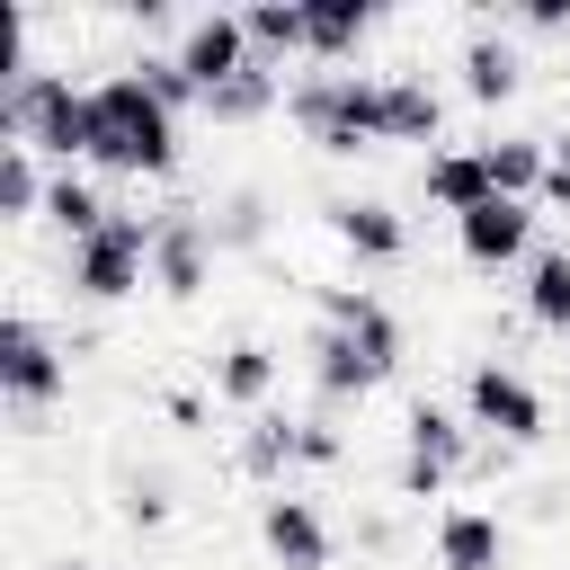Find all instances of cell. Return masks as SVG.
<instances>
[{"label":"cell","mask_w":570,"mask_h":570,"mask_svg":"<svg viewBox=\"0 0 570 570\" xmlns=\"http://www.w3.org/2000/svg\"><path fill=\"white\" fill-rule=\"evenodd\" d=\"M285 125L330 160L374 151L383 142V71H303L285 89Z\"/></svg>","instance_id":"cell-3"},{"label":"cell","mask_w":570,"mask_h":570,"mask_svg":"<svg viewBox=\"0 0 570 570\" xmlns=\"http://www.w3.org/2000/svg\"><path fill=\"white\" fill-rule=\"evenodd\" d=\"M125 27H142V36H160V27H169V9H160V0H134V9H125Z\"/></svg>","instance_id":"cell-34"},{"label":"cell","mask_w":570,"mask_h":570,"mask_svg":"<svg viewBox=\"0 0 570 570\" xmlns=\"http://www.w3.org/2000/svg\"><path fill=\"white\" fill-rule=\"evenodd\" d=\"M419 196H428L445 223H463L472 205H490L499 187H490V160H481V142H445V151H428V160H419Z\"/></svg>","instance_id":"cell-20"},{"label":"cell","mask_w":570,"mask_h":570,"mask_svg":"<svg viewBox=\"0 0 570 570\" xmlns=\"http://www.w3.org/2000/svg\"><path fill=\"white\" fill-rule=\"evenodd\" d=\"M240 36H249V53H258L267 71H285V62L303 53V0H249V9H240Z\"/></svg>","instance_id":"cell-26"},{"label":"cell","mask_w":570,"mask_h":570,"mask_svg":"<svg viewBox=\"0 0 570 570\" xmlns=\"http://www.w3.org/2000/svg\"><path fill=\"white\" fill-rule=\"evenodd\" d=\"M169 53H178V71L196 80V98H214L232 71H249V62H258V53H249V36H240V9H196V18L178 27V45H169Z\"/></svg>","instance_id":"cell-13"},{"label":"cell","mask_w":570,"mask_h":570,"mask_svg":"<svg viewBox=\"0 0 570 570\" xmlns=\"http://www.w3.org/2000/svg\"><path fill=\"white\" fill-rule=\"evenodd\" d=\"M62 392H71V347H62L36 312H9V321H0V401H9L18 419H45Z\"/></svg>","instance_id":"cell-7"},{"label":"cell","mask_w":570,"mask_h":570,"mask_svg":"<svg viewBox=\"0 0 570 570\" xmlns=\"http://www.w3.org/2000/svg\"><path fill=\"white\" fill-rule=\"evenodd\" d=\"M481 160H490V187H499V196L534 205V196H543V160H552V134H490V142H481Z\"/></svg>","instance_id":"cell-25"},{"label":"cell","mask_w":570,"mask_h":570,"mask_svg":"<svg viewBox=\"0 0 570 570\" xmlns=\"http://www.w3.org/2000/svg\"><path fill=\"white\" fill-rule=\"evenodd\" d=\"M454 249H463V267H481V276H508V267H525L543 240H534V205H517V196H490V205H472L463 223H454Z\"/></svg>","instance_id":"cell-11"},{"label":"cell","mask_w":570,"mask_h":570,"mask_svg":"<svg viewBox=\"0 0 570 570\" xmlns=\"http://www.w3.org/2000/svg\"><path fill=\"white\" fill-rule=\"evenodd\" d=\"M258 552H267L276 570H330V561H338V525L321 517V499L267 490V499H258Z\"/></svg>","instance_id":"cell-10"},{"label":"cell","mask_w":570,"mask_h":570,"mask_svg":"<svg viewBox=\"0 0 570 570\" xmlns=\"http://www.w3.org/2000/svg\"><path fill=\"white\" fill-rule=\"evenodd\" d=\"M534 205L570 214V134H552V160H543V196H534Z\"/></svg>","instance_id":"cell-32"},{"label":"cell","mask_w":570,"mask_h":570,"mask_svg":"<svg viewBox=\"0 0 570 570\" xmlns=\"http://www.w3.org/2000/svg\"><path fill=\"white\" fill-rule=\"evenodd\" d=\"M383 27V9L374 0H303V62H321V71H347L356 53H365V36Z\"/></svg>","instance_id":"cell-18"},{"label":"cell","mask_w":570,"mask_h":570,"mask_svg":"<svg viewBox=\"0 0 570 570\" xmlns=\"http://www.w3.org/2000/svg\"><path fill=\"white\" fill-rule=\"evenodd\" d=\"M276 107H285V71L249 62V71H232V80H223V89H214V98H205L196 116H205V125H232V134H240V125H267Z\"/></svg>","instance_id":"cell-23"},{"label":"cell","mask_w":570,"mask_h":570,"mask_svg":"<svg viewBox=\"0 0 570 570\" xmlns=\"http://www.w3.org/2000/svg\"><path fill=\"white\" fill-rule=\"evenodd\" d=\"M428 543H436V570H508V517L499 508L454 499V508H436Z\"/></svg>","instance_id":"cell-17"},{"label":"cell","mask_w":570,"mask_h":570,"mask_svg":"<svg viewBox=\"0 0 570 570\" xmlns=\"http://www.w3.org/2000/svg\"><path fill=\"white\" fill-rule=\"evenodd\" d=\"M454 410L472 419V436L481 445H534L543 436V419H552V401H543V383L525 374V365H508V356H472L463 365V392H454Z\"/></svg>","instance_id":"cell-6"},{"label":"cell","mask_w":570,"mask_h":570,"mask_svg":"<svg viewBox=\"0 0 570 570\" xmlns=\"http://www.w3.org/2000/svg\"><path fill=\"white\" fill-rule=\"evenodd\" d=\"M45 223L62 232V249H71V240H89V232H107V223H116V205H107V187H98V169H53V196H45Z\"/></svg>","instance_id":"cell-24"},{"label":"cell","mask_w":570,"mask_h":570,"mask_svg":"<svg viewBox=\"0 0 570 570\" xmlns=\"http://www.w3.org/2000/svg\"><path fill=\"white\" fill-rule=\"evenodd\" d=\"M205 223H214V249L258 258V249H267V187H223V196L205 205Z\"/></svg>","instance_id":"cell-27"},{"label":"cell","mask_w":570,"mask_h":570,"mask_svg":"<svg viewBox=\"0 0 570 570\" xmlns=\"http://www.w3.org/2000/svg\"><path fill=\"white\" fill-rule=\"evenodd\" d=\"M276 383H285V347H267V338H223L214 365H205V392L223 410H240V419L276 410Z\"/></svg>","instance_id":"cell-14"},{"label":"cell","mask_w":570,"mask_h":570,"mask_svg":"<svg viewBox=\"0 0 570 570\" xmlns=\"http://www.w3.org/2000/svg\"><path fill=\"white\" fill-rule=\"evenodd\" d=\"M125 525H134V534H151V525H169V481H160V472H142V481H125Z\"/></svg>","instance_id":"cell-31"},{"label":"cell","mask_w":570,"mask_h":570,"mask_svg":"<svg viewBox=\"0 0 570 570\" xmlns=\"http://www.w3.org/2000/svg\"><path fill=\"white\" fill-rule=\"evenodd\" d=\"M89 98H98V142H89V169L98 178H169L178 169V125L187 116H169L151 89H142V71L125 62V71H107V80H89Z\"/></svg>","instance_id":"cell-1"},{"label":"cell","mask_w":570,"mask_h":570,"mask_svg":"<svg viewBox=\"0 0 570 570\" xmlns=\"http://www.w3.org/2000/svg\"><path fill=\"white\" fill-rule=\"evenodd\" d=\"M232 463H240V481H258V490H294V410H258L249 428H240V445H232Z\"/></svg>","instance_id":"cell-22"},{"label":"cell","mask_w":570,"mask_h":570,"mask_svg":"<svg viewBox=\"0 0 570 570\" xmlns=\"http://www.w3.org/2000/svg\"><path fill=\"white\" fill-rule=\"evenodd\" d=\"M160 419L169 428H205V392H160Z\"/></svg>","instance_id":"cell-33"},{"label":"cell","mask_w":570,"mask_h":570,"mask_svg":"<svg viewBox=\"0 0 570 570\" xmlns=\"http://www.w3.org/2000/svg\"><path fill=\"white\" fill-rule=\"evenodd\" d=\"M312 321L347 330L383 374H401V356H410V330H401V312H392L374 285H321V294H312Z\"/></svg>","instance_id":"cell-12"},{"label":"cell","mask_w":570,"mask_h":570,"mask_svg":"<svg viewBox=\"0 0 570 570\" xmlns=\"http://www.w3.org/2000/svg\"><path fill=\"white\" fill-rule=\"evenodd\" d=\"M383 142L445 151V89L428 71H383Z\"/></svg>","instance_id":"cell-19"},{"label":"cell","mask_w":570,"mask_h":570,"mask_svg":"<svg viewBox=\"0 0 570 570\" xmlns=\"http://www.w3.org/2000/svg\"><path fill=\"white\" fill-rule=\"evenodd\" d=\"M472 454H481V436H472V419L454 410V401H436V392H419L410 410H401V463H392V490L401 499H445L463 472H472Z\"/></svg>","instance_id":"cell-5"},{"label":"cell","mask_w":570,"mask_h":570,"mask_svg":"<svg viewBox=\"0 0 570 570\" xmlns=\"http://www.w3.org/2000/svg\"><path fill=\"white\" fill-rule=\"evenodd\" d=\"M517 303H525V330L570 338V240H543V249L517 267Z\"/></svg>","instance_id":"cell-21"},{"label":"cell","mask_w":570,"mask_h":570,"mask_svg":"<svg viewBox=\"0 0 570 570\" xmlns=\"http://www.w3.org/2000/svg\"><path fill=\"white\" fill-rule=\"evenodd\" d=\"M321 223H330V240H338L356 267H401V258H410V223H401L383 196H338V205H321Z\"/></svg>","instance_id":"cell-15"},{"label":"cell","mask_w":570,"mask_h":570,"mask_svg":"<svg viewBox=\"0 0 570 570\" xmlns=\"http://www.w3.org/2000/svg\"><path fill=\"white\" fill-rule=\"evenodd\" d=\"M294 463L303 472H338L347 463V436H338L330 410H294Z\"/></svg>","instance_id":"cell-29"},{"label":"cell","mask_w":570,"mask_h":570,"mask_svg":"<svg viewBox=\"0 0 570 570\" xmlns=\"http://www.w3.org/2000/svg\"><path fill=\"white\" fill-rule=\"evenodd\" d=\"M0 134L9 142H27L36 160H53V169H89V142H98V98L71 80V71H27V80H9L0 89Z\"/></svg>","instance_id":"cell-2"},{"label":"cell","mask_w":570,"mask_h":570,"mask_svg":"<svg viewBox=\"0 0 570 570\" xmlns=\"http://www.w3.org/2000/svg\"><path fill=\"white\" fill-rule=\"evenodd\" d=\"M151 232H160V214H125L116 205L107 232H89V240L62 249V294L89 303V312H116V303L151 294Z\"/></svg>","instance_id":"cell-4"},{"label":"cell","mask_w":570,"mask_h":570,"mask_svg":"<svg viewBox=\"0 0 570 570\" xmlns=\"http://www.w3.org/2000/svg\"><path fill=\"white\" fill-rule=\"evenodd\" d=\"M45 196H53V169L27 142H0V214L9 223H45Z\"/></svg>","instance_id":"cell-28"},{"label":"cell","mask_w":570,"mask_h":570,"mask_svg":"<svg viewBox=\"0 0 570 570\" xmlns=\"http://www.w3.org/2000/svg\"><path fill=\"white\" fill-rule=\"evenodd\" d=\"M454 89H463L472 107L499 116V107L525 89V53H517V36H508V27H472L463 53H454Z\"/></svg>","instance_id":"cell-16"},{"label":"cell","mask_w":570,"mask_h":570,"mask_svg":"<svg viewBox=\"0 0 570 570\" xmlns=\"http://www.w3.org/2000/svg\"><path fill=\"white\" fill-rule=\"evenodd\" d=\"M499 27L508 36H570V0H508Z\"/></svg>","instance_id":"cell-30"},{"label":"cell","mask_w":570,"mask_h":570,"mask_svg":"<svg viewBox=\"0 0 570 570\" xmlns=\"http://www.w3.org/2000/svg\"><path fill=\"white\" fill-rule=\"evenodd\" d=\"M356 543H365V552H392L401 534H392V517H365V525H356Z\"/></svg>","instance_id":"cell-35"},{"label":"cell","mask_w":570,"mask_h":570,"mask_svg":"<svg viewBox=\"0 0 570 570\" xmlns=\"http://www.w3.org/2000/svg\"><path fill=\"white\" fill-rule=\"evenodd\" d=\"M223 249H214V223L205 205H160V232H151V294L160 303H205Z\"/></svg>","instance_id":"cell-8"},{"label":"cell","mask_w":570,"mask_h":570,"mask_svg":"<svg viewBox=\"0 0 570 570\" xmlns=\"http://www.w3.org/2000/svg\"><path fill=\"white\" fill-rule=\"evenodd\" d=\"M303 383H312V401H321V410L338 419V410H365V401H374V392H383L392 374H383V365H374V356H365V347H356L347 330L312 321V338H303Z\"/></svg>","instance_id":"cell-9"}]
</instances>
